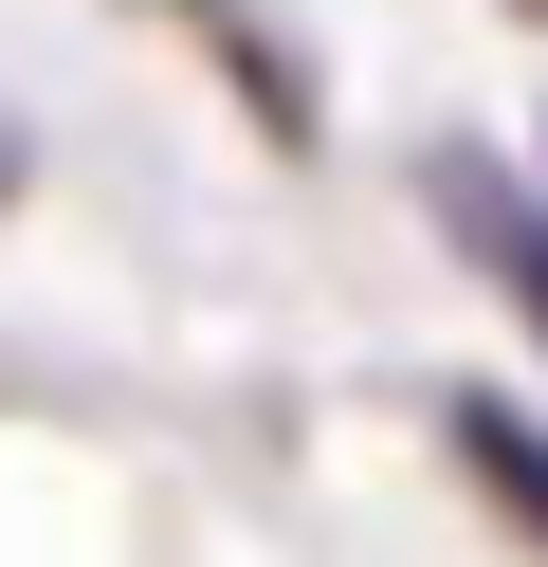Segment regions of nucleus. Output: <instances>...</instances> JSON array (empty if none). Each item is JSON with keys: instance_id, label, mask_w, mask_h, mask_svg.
<instances>
[{"instance_id": "f257e3e1", "label": "nucleus", "mask_w": 548, "mask_h": 567, "mask_svg": "<svg viewBox=\"0 0 548 567\" xmlns=\"http://www.w3.org/2000/svg\"><path fill=\"white\" fill-rule=\"evenodd\" d=\"M421 202H438V238H457V257H475V275H494V293L548 330V220H530V202H511L475 147H438V165H421Z\"/></svg>"}, {"instance_id": "f03ea898", "label": "nucleus", "mask_w": 548, "mask_h": 567, "mask_svg": "<svg viewBox=\"0 0 548 567\" xmlns=\"http://www.w3.org/2000/svg\"><path fill=\"white\" fill-rule=\"evenodd\" d=\"M457 457H475V494H494V513H511V530H530V549H548V421L475 384V403H457Z\"/></svg>"}, {"instance_id": "7ed1b4c3", "label": "nucleus", "mask_w": 548, "mask_h": 567, "mask_svg": "<svg viewBox=\"0 0 548 567\" xmlns=\"http://www.w3.org/2000/svg\"><path fill=\"white\" fill-rule=\"evenodd\" d=\"M0 184H19V165H0Z\"/></svg>"}]
</instances>
